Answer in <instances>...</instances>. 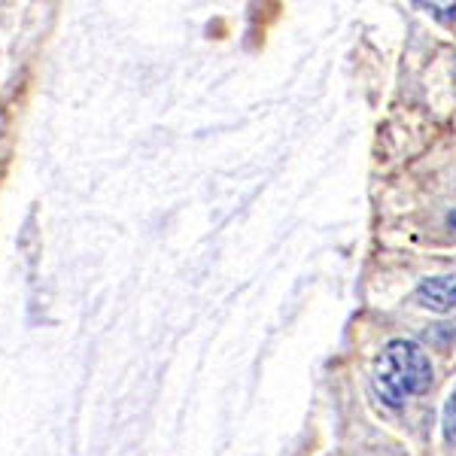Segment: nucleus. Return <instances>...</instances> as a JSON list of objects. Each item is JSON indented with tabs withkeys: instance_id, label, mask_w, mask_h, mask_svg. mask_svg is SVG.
I'll list each match as a JSON object with an SVG mask.
<instances>
[{
	"instance_id": "obj_4",
	"label": "nucleus",
	"mask_w": 456,
	"mask_h": 456,
	"mask_svg": "<svg viewBox=\"0 0 456 456\" xmlns=\"http://www.w3.org/2000/svg\"><path fill=\"white\" fill-rule=\"evenodd\" d=\"M429 12H436L441 21H453L456 19V4H420Z\"/></svg>"
},
{
	"instance_id": "obj_2",
	"label": "nucleus",
	"mask_w": 456,
	"mask_h": 456,
	"mask_svg": "<svg viewBox=\"0 0 456 456\" xmlns=\"http://www.w3.org/2000/svg\"><path fill=\"white\" fill-rule=\"evenodd\" d=\"M417 301L436 314L453 311L456 307V274L426 277V281L417 286Z\"/></svg>"
},
{
	"instance_id": "obj_1",
	"label": "nucleus",
	"mask_w": 456,
	"mask_h": 456,
	"mask_svg": "<svg viewBox=\"0 0 456 456\" xmlns=\"http://www.w3.org/2000/svg\"><path fill=\"white\" fill-rule=\"evenodd\" d=\"M371 384L378 399L389 408H402L411 395L423 393L432 384V362L414 341H389L378 353L371 369Z\"/></svg>"
},
{
	"instance_id": "obj_3",
	"label": "nucleus",
	"mask_w": 456,
	"mask_h": 456,
	"mask_svg": "<svg viewBox=\"0 0 456 456\" xmlns=\"http://www.w3.org/2000/svg\"><path fill=\"white\" fill-rule=\"evenodd\" d=\"M444 438L456 441V389L451 393V399L444 404Z\"/></svg>"
},
{
	"instance_id": "obj_5",
	"label": "nucleus",
	"mask_w": 456,
	"mask_h": 456,
	"mask_svg": "<svg viewBox=\"0 0 456 456\" xmlns=\"http://www.w3.org/2000/svg\"><path fill=\"white\" fill-rule=\"evenodd\" d=\"M447 223H451V228H456V210H451V216H447Z\"/></svg>"
}]
</instances>
